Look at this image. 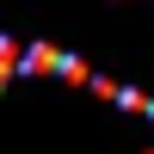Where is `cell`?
Returning a JSON list of instances; mask_svg holds the SVG:
<instances>
[{
    "mask_svg": "<svg viewBox=\"0 0 154 154\" xmlns=\"http://www.w3.org/2000/svg\"><path fill=\"white\" fill-rule=\"evenodd\" d=\"M62 80L68 86H93V68H86L80 56H62Z\"/></svg>",
    "mask_w": 154,
    "mask_h": 154,
    "instance_id": "7a4b0ae2",
    "label": "cell"
},
{
    "mask_svg": "<svg viewBox=\"0 0 154 154\" xmlns=\"http://www.w3.org/2000/svg\"><path fill=\"white\" fill-rule=\"evenodd\" d=\"M25 74H62V49L56 43H25Z\"/></svg>",
    "mask_w": 154,
    "mask_h": 154,
    "instance_id": "6da1fadb",
    "label": "cell"
},
{
    "mask_svg": "<svg viewBox=\"0 0 154 154\" xmlns=\"http://www.w3.org/2000/svg\"><path fill=\"white\" fill-rule=\"evenodd\" d=\"M148 117H154V105H148Z\"/></svg>",
    "mask_w": 154,
    "mask_h": 154,
    "instance_id": "277c9868",
    "label": "cell"
},
{
    "mask_svg": "<svg viewBox=\"0 0 154 154\" xmlns=\"http://www.w3.org/2000/svg\"><path fill=\"white\" fill-rule=\"evenodd\" d=\"M117 105H123V111H142V117H148V105H154V99L142 93V86H123V93H117Z\"/></svg>",
    "mask_w": 154,
    "mask_h": 154,
    "instance_id": "3957f363",
    "label": "cell"
}]
</instances>
